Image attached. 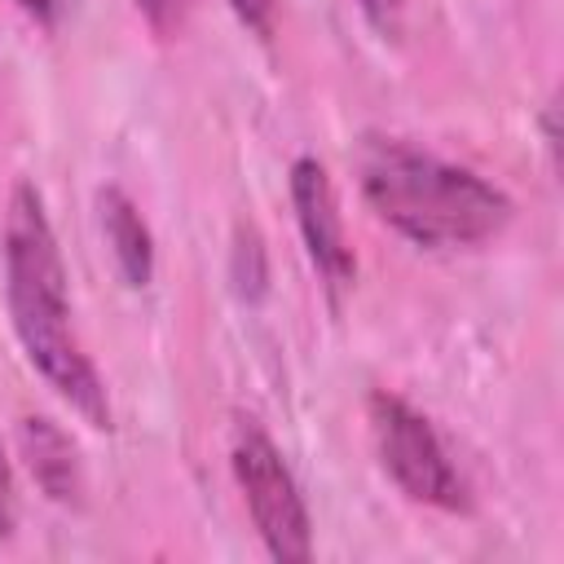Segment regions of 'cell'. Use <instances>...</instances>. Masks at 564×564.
Here are the masks:
<instances>
[{
    "label": "cell",
    "mask_w": 564,
    "mask_h": 564,
    "mask_svg": "<svg viewBox=\"0 0 564 564\" xmlns=\"http://www.w3.org/2000/svg\"><path fill=\"white\" fill-rule=\"evenodd\" d=\"M4 300L13 335L44 383L93 427H110V401L97 366L88 361L66 300V264L31 181H18L4 212Z\"/></svg>",
    "instance_id": "obj_1"
},
{
    "label": "cell",
    "mask_w": 564,
    "mask_h": 564,
    "mask_svg": "<svg viewBox=\"0 0 564 564\" xmlns=\"http://www.w3.org/2000/svg\"><path fill=\"white\" fill-rule=\"evenodd\" d=\"M361 194L388 229L427 251L489 242L511 220V198L480 172L445 163L392 137L366 141Z\"/></svg>",
    "instance_id": "obj_2"
},
{
    "label": "cell",
    "mask_w": 564,
    "mask_h": 564,
    "mask_svg": "<svg viewBox=\"0 0 564 564\" xmlns=\"http://www.w3.org/2000/svg\"><path fill=\"white\" fill-rule=\"evenodd\" d=\"M229 467L242 489V502L251 511L256 533L264 538L269 555L282 564H304L313 555V524L308 507L300 498V485L291 467L282 463L278 445L256 419H238L229 436Z\"/></svg>",
    "instance_id": "obj_3"
},
{
    "label": "cell",
    "mask_w": 564,
    "mask_h": 564,
    "mask_svg": "<svg viewBox=\"0 0 564 564\" xmlns=\"http://www.w3.org/2000/svg\"><path fill=\"white\" fill-rule=\"evenodd\" d=\"M370 436L379 449L383 471L397 480V489L423 507L436 511H467V480L454 467L449 449L441 445L436 427L401 397L375 392L370 397Z\"/></svg>",
    "instance_id": "obj_4"
},
{
    "label": "cell",
    "mask_w": 564,
    "mask_h": 564,
    "mask_svg": "<svg viewBox=\"0 0 564 564\" xmlns=\"http://www.w3.org/2000/svg\"><path fill=\"white\" fill-rule=\"evenodd\" d=\"M291 203H295V225L308 247V260H313L322 286L330 291V300H339L357 278V260H352V247L344 234L335 185L317 159L291 163Z\"/></svg>",
    "instance_id": "obj_5"
},
{
    "label": "cell",
    "mask_w": 564,
    "mask_h": 564,
    "mask_svg": "<svg viewBox=\"0 0 564 564\" xmlns=\"http://www.w3.org/2000/svg\"><path fill=\"white\" fill-rule=\"evenodd\" d=\"M18 449L26 458L31 480L44 489V498L70 507L84 494V467H79V449L75 441L44 414H26L18 423Z\"/></svg>",
    "instance_id": "obj_6"
},
{
    "label": "cell",
    "mask_w": 564,
    "mask_h": 564,
    "mask_svg": "<svg viewBox=\"0 0 564 564\" xmlns=\"http://www.w3.org/2000/svg\"><path fill=\"white\" fill-rule=\"evenodd\" d=\"M97 212H101V234H106V247L115 256V269L128 286H150L154 278V238H150V225L141 220L137 203L106 185L97 194Z\"/></svg>",
    "instance_id": "obj_7"
},
{
    "label": "cell",
    "mask_w": 564,
    "mask_h": 564,
    "mask_svg": "<svg viewBox=\"0 0 564 564\" xmlns=\"http://www.w3.org/2000/svg\"><path fill=\"white\" fill-rule=\"evenodd\" d=\"M137 9L145 13V22L159 35H172V31H181V22L189 13V0H137Z\"/></svg>",
    "instance_id": "obj_8"
},
{
    "label": "cell",
    "mask_w": 564,
    "mask_h": 564,
    "mask_svg": "<svg viewBox=\"0 0 564 564\" xmlns=\"http://www.w3.org/2000/svg\"><path fill=\"white\" fill-rule=\"evenodd\" d=\"M357 9L366 13V22H370L379 35H401L405 0H357Z\"/></svg>",
    "instance_id": "obj_9"
},
{
    "label": "cell",
    "mask_w": 564,
    "mask_h": 564,
    "mask_svg": "<svg viewBox=\"0 0 564 564\" xmlns=\"http://www.w3.org/2000/svg\"><path fill=\"white\" fill-rule=\"evenodd\" d=\"M229 9L238 13V22H242L247 31H256V35H269V31H273V9H278V0H229Z\"/></svg>",
    "instance_id": "obj_10"
},
{
    "label": "cell",
    "mask_w": 564,
    "mask_h": 564,
    "mask_svg": "<svg viewBox=\"0 0 564 564\" xmlns=\"http://www.w3.org/2000/svg\"><path fill=\"white\" fill-rule=\"evenodd\" d=\"M31 22H40V26H57V18H62V9H66V0H13Z\"/></svg>",
    "instance_id": "obj_11"
},
{
    "label": "cell",
    "mask_w": 564,
    "mask_h": 564,
    "mask_svg": "<svg viewBox=\"0 0 564 564\" xmlns=\"http://www.w3.org/2000/svg\"><path fill=\"white\" fill-rule=\"evenodd\" d=\"M9 529H13V471L0 454V538H9Z\"/></svg>",
    "instance_id": "obj_12"
}]
</instances>
